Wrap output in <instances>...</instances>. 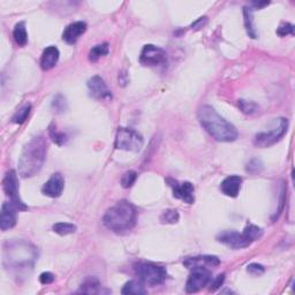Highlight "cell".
Instances as JSON below:
<instances>
[{
  "label": "cell",
  "instance_id": "83f0119b",
  "mask_svg": "<svg viewBox=\"0 0 295 295\" xmlns=\"http://www.w3.org/2000/svg\"><path fill=\"white\" fill-rule=\"evenodd\" d=\"M52 108L56 113H64L67 110V100H66L65 96H62L61 93H58V95L53 97Z\"/></svg>",
  "mask_w": 295,
  "mask_h": 295
},
{
  "label": "cell",
  "instance_id": "d6986e66",
  "mask_svg": "<svg viewBox=\"0 0 295 295\" xmlns=\"http://www.w3.org/2000/svg\"><path fill=\"white\" fill-rule=\"evenodd\" d=\"M59 55H60V52H59L58 48L52 45L48 46V48L43 51L42 58H40V67H42V70L43 71L52 70V68L58 64Z\"/></svg>",
  "mask_w": 295,
  "mask_h": 295
},
{
  "label": "cell",
  "instance_id": "5bb4252c",
  "mask_svg": "<svg viewBox=\"0 0 295 295\" xmlns=\"http://www.w3.org/2000/svg\"><path fill=\"white\" fill-rule=\"evenodd\" d=\"M221 264V259L217 256L212 255H204V256H196V257H189L184 260V268L188 270H193L196 268H216Z\"/></svg>",
  "mask_w": 295,
  "mask_h": 295
},
{
  "label": "cell",
  "instance_id": "2e32d148",
  "mask_svg": "<svg viewBox=\"0 0 295 295\" xmlns=\"http://www.w3.org/2000/svg\"><path fill=\"white\" fill-rule=\"evenodd\" d=\"M18 211V210L12 203L2 204L1 213H0V228H1V231H8L17 225Z\"/></svg>",
  "mask_w": 295,
  "mask_h": 295
},
{
  "label": "cell",
  "instance_id": "ac0fdd59",
  "mask_svg": "<svg viewBox=\"0 0 295 295\" xmlns=\"http://www.w3.org/2000/svg\"><path fill=\"white\" fill-rule=\"evenodd\" d=\"M241 184H242V178L239 175H230L224 179L221 184V189L226 196L237 197L240 193Z\"/></svg>",
  "mask_w": 295,
  "mask_h": 295
},
{
  "label": "cell",
  "instance_id": "f546056e",
  "mask_svg": "<svg viewBox=\"0 0 295 295\" xmlns=\"http://www.w3.org/2000/svg\"><path fill=\"white\" fill-rule=\"evenodd\" d=\"M49 135L51 137L52 141L55 143L58 144V146H62L67 140V136H66L65 133H60V131L56 130V128L55 127V125H51L49 127Z\"/></svg>",
  "mask_w": 295,
  "mask_h": 295
},
{
  "label": "cell",
  "instance_id": "9c48e42d",
  "mask_svg": "<svg viewBox=\"0 0 295 295\" xmlns=\"http://www.w3.org/2000/svg\"><path fill=\"white\" fill-rule=\"evenodd\" d=\"M140 62L147 67H158L167 65V55L164 50L152 44H147L141 52Z\"/></svg>",
  "mask_w": 295,
  "mask_h": 295
},
{
  "label": "cell",
  "instance_id": "44dd1931",
  "mask_svg": "<svg viewBox=\"0 0 295 295\" xmlns=\"http://www.w3.org/2000/svg\"><path fill=\"white\" fill-rule=\"evenodd\" d=\"M243 17H244V27H246L247 34L252 38H257V31L254 26V12L252 7L244 6L243 7Z\"/></svg>",
  "mask_w": 295,
  "mask_h": 295
},
{
  "label": "cell",
  "instance_id": "277c9868",
  "mask_svg": "<svg viewBox=\"0 0 295 295\" xmlns=\"http://www.w3.org/2000/svg\"><path fill=\"white\" fill-rule=\"evenodd\" d=\"M137 211L136 208L126 200L119 202L110 208L103 217V224L110 231L115 233L130 231L136 224Z\"/></svg>",
  "mask_w": 295,
  "mask_h": 295
},
{
  "label": "cell",
  "instance_id": "e575fe53",
  "mask_svg": "<svg viewBox=\"0 0 295 295\" xmlns=\"http://www.w3.org/2000/svg\"><path fill=\"white\" fill-rule=\"evenodd\" d=\"M224 281H225V274L218 275L217 277L210 282V292H215L217 291L218 288H221V285L224 284Z\"/></svg>",
  "mask_w": 295,
  "mask_h": 295
},
{
  "label": "cell",
  "instance_id": "9a60e30c",
  "mask_svg": "<svg viewBox=\"0 0 295 295\" xmlns=\"http://www.w3.org/2000/svg\"><path fill=\"white\" fill-rule=\"evenodd\" d=\"M65 188V180L60 173H55L51 175V178L46 181L42 188V193L45 196L56 199L61 196L62 191Z\"/></svg>",
  "mask_w": 295,
  "mask_h": 295
},
{
  "label": "cell",
  "instance_id": "30bf717a",
  "mask_svg": "<svg viewBox=\"0 0 295 295\" xmlns=\"http://www.w3.org/2000/svg\"><path fill=\"white\" fill-rule=\"evenodd\" d=\"M217 240L219 242L225 244L231 249H243L249 247L254 241L244 233H239L235 231H224L218 234Z\"/></svg>",
  "mask_w": 295,
  "mask_h": 295
},
{
  "label": "cell",
  "instance_id": "ba28073f",
  "mask_svg": "<svg viewBox=\"0 0 295 295\" xmlns=\"http://www.w3.org/2000/svg\"><path fill=\"white\" fill-rule=\"evenodd\" d=\"M2 188L6 196L9 197L11 203L17 208L18 211H26L28 206L20 199V190H18V174L14 169H11L5 174L4 180H2Z\"/></svg>",
  "mask_w": 295,
  "mask_h": 295
},
{
  "label": "cell",
  "instance_id": "836d02e7",
  "mask_svg": "<svg viewBox=\"0 0 295 295\" xmlns=\"http://www.w3.org/2000/svg\"><path fill=\"white\" fill-rule=\"evenodd\" d=\"M265 269L262 264H258V263H252L247 266V272L249 275L254 276V277H257V276H260L264 274Z\"/></svg>",
  "mask_w": 295,
  "mask_h": 295
},
{
  "label": "cell",
  "instance_id": "603a6c76",
  "mask_svg": "<svg viewBox=\"0 0 295 295\" xmlns=\"http://www.w3.org/2000/svg\"><path fill=\"white\" fill-rule=\"evenodd\" d=\"M122 294H134V295H143L147 294L146 288L141 282L135 280H130L124 285L121 290Z\"/></svg>",
  "mask_w": 295,
  "mask_h": 295
},
{
  "label": "cell",
  "instance_id": "7a4b0ae2",
  "mask_svg": "<svg viewBox=\"0 0 295 295\" xmlns=\"http://www.w3.org/2000/svg\"><path fill=\"white\" fill-rule=\"evenodd\" d=\"M197 118L204 129L219 142H234L239 133L234 125L221 117L212 106L203 105L197 111Z\"/></svg>",
  "mask_w": 295,
  "mask_h": 295
},
{
  "label": "cell",
  "instance_id": "d590c367",
  "mask_svg": "<svg viewBox=\"0 0 295 295\" xmlns=\"http://www.w3.org/2000/svg\"><path fill=\"white\" fill-rule=\"evenodd\" d=\"M262 169V163H260L258 159H253L248 163L246 171L249 172V173H258V172Z\"/></svg>",
  "mask_w": 295,
  "mask_h": 295
},
{
  "label": "cell",
  "instance_id": "8992f818",
  "mask_svg": "<svg viewBox=\"0 0 295 295\" xmlns=\"http://www.w3.org/2000/svg\"><path fill=\"white\" fill-rule=\"evenodd\" d=\"M135 272L141 281L150 286L161 285L167 278V271L164 266L155 263H141L135 268Z\"/></svg>",
  "mask_w": 295,
  "mask_h": 295
},
{
  "label": "cell",
  "instance_id": "74e56055",
  "mask_svg": "<svg viewBox=\"0 0 295 295\" xmlns=\"http://www.w3.org/2000/svg\"><path fill=\"white\" fill-rule=\"evenodd\" d=\"M206 22H208V18L206 17L197 18V20L191 24V29H200V28H203V26L206 23Z\"/></svg>",
  "mask_w": 295,
  "mask_h": 295
},
{
  "label": "cell",
  "instance_id": "4316f807",
  "mask_svg": "<svg viewBox=\"0 0 295 295\" xmlns=\"http://www.w3.org/2000/svg\"><path fill=\"white\" fill-rule=\"evenodd\" d=\"M179 218H180V216H179V212L177 210L168 209L165 210V211L162 213L159 219H161L163 224H175V222L179 221Z\"/></svg>",
  "mask_w": 295,
  "mask_h": 295
},
{
  "label": "cell",
  "instance_id": "8fae6325",
  "mask_svg": "<svg viewBox=\"0 0 295 295\" xmlns=\"http://www.w3.org/2000/svg\"><path fill=\"white\" fill-rule=\"evenodd\" d=\"M191 271L193 272L188 277L186 282V292L187 293H196L211 281V272L209 269L204 268H196Z\"/></svg>",
  "mask_w": 295,
  "mask_h": 295
},
{
  "label": "cell",
  "instance_id": "ffe728a7",
  "mask_svg": "<svg viewBox=\"0 0 295 295\" xmlns=\"http://www.w3.org/2000/svg\"><path fill=\"white\" fill-rule=\"evenodd\" d=\"M100 291H102V285H100L98 279L96 277H88L86 280L82 282L78 292L87 294H97L100 293Z\"/></svg>",
  "mask_w": 295,
  "mask_h": 295
},
{
  "label": "cell",
  "instance_id": "cb8c5ba5",
  "mask_svg": "<svg viewBox=\"0 0 295 295\" xmlns=\"http://www.w3.org/2000/svg\"><path fill=\"white\" fill-rule=\"evenodd\" d=\"M109 53V44L108 43H102L98 45L93 46L89 52V60L92 62H96L98 59L102 56L106 55Z\"/></svg>",
  "mask_w": 295,
  "mask_h": 295
},
{
  "label": "cell",
  "instance_id": "5b68a950",
  "mask_svg": "<svg viewBox=\"0 0 295 295\" xmlns=\"http://www.w3.org/2000/svg\"><path fill=\"white\" fill-rule=\"evenodd\" d=\"M288 120L285 118L275 119L270 129L259 131L254 137V144L257 148H269L281 140V137L287 133Z\"/></svg>",
  "mask_w": 295,
  "mask_h": 295
},
{
  "label": "cell",
  "instance_id": "52a82bcc",
  "mask_svg": "<svg viewBox=\"0 0 295 295\" xmlns=\"http://www.w3.org/2000/svg\"><path fill=\"white\" fill-rule=\"evenodd\" d=\"M143 137L136 130L130 128H119L115 135V149L126 150V151L139 152L143 147Z\"/></svg>",
  "mask_w": 295,
  "mask_h": 295
},
{
  "label": "cell",
  "instance_id": "e0dca14e",
  "mask_svg": "<svg viewBox=\"0 0 295 295\" xmlns=\"http://www.w3.org/2000/svg\"><path fill=\"white\" fill-rule=\"evenodd\" d=\"M87 31V23L83 21H76L65 28L62 33V39L67 44H75Z\"/></svg>",
  "mask_w": 295,
  "mask_h": 295
},
{
  "label": "cell",
  "instance_id": "d4e9b609",
  "mask_svg": "<svg viewBox=\"0 0 295 295\" xmlns=\"http://www.w3.org/2000/svg\"><path fill=\"white\" fill-rule=\"evenodd\" d=\"M30 111H31V104L30 103H26V104L22 105L21 108L18 110L17 113L13 115V118H12V121L18 125L23 124V122L27 120V118L29 117Z\"/></svg>",
  "mask_w": 295,
  "mask_h": 295
},
{
  "label": "cell",
  "instance_id": "7c38bea8",
  "mask_svg": "<svg viewBox=\"0 0 295 295\" xmlns=\"http://www.w3.org/2000/svg\"><path fill=\"white\" fill-rule=\"evenodd\" d=\"M166 183L173 189V196L175 199L184 201L187 204L194 203V201H195V196H194L195 188L190 183L186 181V183L179 184L177 180H173V179H166Z\"/></svg>",
  "mask_w": 295,
  "mask_h": 295
},
{
  "label": "cell",
  "instance_id": "4fadbf2b",
  "mask_svg": "<svg viewBox=\"0 0 295 295\" xmlns=\"http://www.w3.org/2000/svg\"><path fill=\"white\" fill-rule=\"evenodd\" d=\"M88 89L90 96L95 99H111L112 92L106 86L105 81L102 77L96 75L88 81Z\"/></svg>",
  "mask_w": 295,
  "mask_h": 295
},
{
  "label": "cell",
  "instance_id": "f1b7e54d",
  "mask_svg": "<svg viewBox=\"0 0 295 295\" xmlns=\"http://www.w3.org/2000/svg\"><path fill=\"white\" fill-rule=\"evenodd\" d=\"M243 232L253 241H256V240L260 239V238H262V235H263V230H262V228L258 227V226L254 225V224H248L246 226V227H244Z\"/></svg>",
  "mask_w": 295,
  "mask_h": 295
},
{
  "label": "cell",
  "instance_id": "1f68e13d",
  "mask_svg": "<svg viewBox=\"0 0 295 295\" xmlns=\"http://www.w3.org/2000/svg\"><path fill=\"white\" fill-rule=\"evenodd\" d=\"M239 108L241 111L246 114H253L258 110V105L254 102H247V100H239Z\"/></svg>",
  "mask_w": 295,
  "mask_h": 295
},
{
  "label": "cell",
  "instance_id": "484cf974",
  "mask_svg": "<svg viewBox=\"0 0 295 295\" xmlns=\"http://www.w3.org/2000/svg\"><path fill=\"white\" fill-rule=\"evenodd\" d=\"M52 230L59 235H68L75 233L76 226L74 224H70V222H56V224L52 226Z\"/></svg>",
  "mask_w": 295,
  "mask_h": 295
},
{
  "label": "cell",
  "instance_id": "6da1fadb",
  "mask_svg": "<svg viewBox=\"0 0 295 295\" xmlns=\"http://www.w3.org/2000/svg\"><path fill=\"white\" fill-rule=\"evenodd\" d=\"M37 257V248L28 241L12 240L4 246L5 268L17 277L29 274L34 269Z\"/></svg>",
  "mask_w": 295,
  "mask_h": 295
},
{
  "label": "cell",
  "instance_id": "d6a6232c",
  "mask_svg": "<svg viewBox=\"0 0 295 295\" xmlns=\"http://www.w3.org/2000/svg\"><path fill=\"white\" fill-rule=\"evenodd\" d=\"M277 34L280 37H285L287 35H293L294 34V26L293 24L288 23V22H286V23H281L280 26L278 27L277 29Z\"/></svg>",
  "mask_w": 295,
  "mask_h": 295
},
{
  "label": "cell",
  "instance_id": "4dcf8cb0",
  "mask_svg": "<svg viewBox=\"0 0 295 295\" xmlns=\"http://www.w3.org/2000/svg\"><path fill=\"white\" fill-rule=\"evenodd\" d=\"M137 179V173L135 171H127L121 177V186L124 188H130Z\"/></svg>",
  "mask_w": 295,
  "mask_h": 295
},
{
  "label": "cell",
  "instance_id": "8d00e7d4",
  "mask_svg": "<svg viewBox=\"0 0 295 295\" xmlns=\"http://www.w3.org/2000/svg\"><path fill=\"white\" fill-rule=\"evenodd\" d=\"M39 281L40 284L43 285L52 284V282L55 281V276H53L51 272H43V274L39 276Z\"/></svg>",
  "mask_w": 295,
  "mask_h": 295
},
{
  "label": "cell",
  "instance_id": "f35d334b",
  "mask_svg": "<svg viewBox=\"0 0 295 295\" xmlns=\"http://www.w3.org/2000/svg\"><path fill=\"white\" fill-rule=\"evenodd\" d=\"M270 4L269 1H264V2H253V6H255L256 8H262V7H264V6H268Z\"/></svg>",
  "mask_w": 295,
  "mask_h": 295
},
{
  "label": "cell",
  "instance_id": "3957f363",
  "mask_svg": "<svg viewBox=\"0 0 295 295\" xmlns=\"http://www.w3.org/2000/svg\"><path fill=\"white\" fill-rule=\"evenodd\" d=\"M48 152V142L45 137H33L22 150L18 159V174L22 178H31L42 169Z\"/></svg>",
  "mask_w": 295,
  "mask_h": 295
},
{
  "label": "cell",
  "instance_id": "7402d4cb",
  "mask_svg": "<svg viewBox=\"0 0 295 295\" xmlns=\"http://www.w3.org/2000/svg\"><path fill=\"white\" fill-rule=\"evenodd\" d=\"M13 37H14L15 43H17L18 46L27 45L28 34H27V29H26V23H24V22H18L17 26H15L14 30H13Z\"/></svg>",
  "mask_w": 295,
  "mask_h": 295
}]
</instances>
